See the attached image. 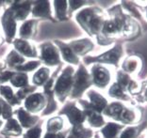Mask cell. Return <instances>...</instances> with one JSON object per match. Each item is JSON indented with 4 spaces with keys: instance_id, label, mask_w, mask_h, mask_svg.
I'll return each mask as SVG.
<instances>
[{
    "instance_id": "obj_2",
    "label": "cell",
    "mask_w": 147,
    "mask_h": 138,
    "mask_svg": "<svg viewBox=\"0 0 147 138\" xmlns=\"http://www.w3.org/2000/svg\"><path fill=\"white\" fill-rule=\"evenodd\" d=\"M103 116L108 117L114 122L125 126L136 125L142 121L143 111L135 103H126L114 100L109 103L103 112Z\"/></svg>"
},
{
    "instance_id": "obj_26",
    "label": "cell",
    "mask_w": 147,
    "mask_h": 138,
    "mask_svg": "<svg viewBox=\"0 0 147 138\" xmlns=\"http://www.w3.org/2000/svg\"><path fill=\"white\" fill-rule=\"evenodd\" d=\"M33 15L38 17L50 18V8L48 2H39L33 8Z\"/></svg>"
},
{
    "instance_id": "obj_32",
    "label": "cell",
    "mask_w": 147,
    "mask_h": 138,
    "mask_svg": "<svg viewBox=\"0 0 147 138\" xmlns=\"http://www.w3.org/2000/svg\"><path fill=\"white\" fill-rule=\"evenodd\" d=\"M11 83L16 87L28 85V75L26 73H15L11 77Z\"/></svg>"
},
{
    "instance_id": "obj_17",
    "label": "cell",
    "mask_w": 147,
    "mask_h": 138,
    "mask_svg": "<svg viewBox=\"0 0 147 138\" xmlns=\"http://www.w3.org/2000/svg\"><path fill=\"white\" fill-rule=\"evenodd\" d=\"M125 127V126L123 124L110 121V122H107L101 128L99 133L101 135V138H119L120 133Z\"/></svg>"
},
{
    "instance_id": "obj_18",
    "label": "cell",
    "mask_w": 147,
    "mask_h": 138,
    "mask_svg": "<svg viewBox=\"0 0 147 138\" xmlns=\"http://www.w3.org/2000/svg\"><path fill=\"white\" fill-rule=\"evenodd\" d=\"M84 110L85 116H86V121L88 122L89 126L92 128H101L107 123L105 120V117L103 114L96 112L94 110L92 109H83Z\"/></svg>"
},
{
    "instance_id": "obj_9",
    "label": "cell",
    "mask_w": 147,
    "mask_h": 138,
    "mask_svg": "<svg viewBox=\"0 0 147 138\" xmlns=\"http://www.w3.org/2000/svg\"><path fill=\"white\" fill-rule=\"evenodd\" d=\"M91 76L92 85L100 89L107 88L110 85L112 79L109 70L101 64H93L91 69Z\"/></svg>"
},
{
    "instance_id": "obj_36",
    "label": "cell",
    "mask_w": 147,
    "mask_h": 138,
    "mask_svg": "<svg viewBox=\"0 0 147 138\" xmlns=\"http://www.w3.org/2000/svg\"><path fill=\"white\" fill-rule=\"evenodd\" d=\"M39 64H40L39 61H30V62L25 64L24 66L20 67V68H18V69L19 70H32L33 69L37 68Z\"/></svg>"
},
{
    "instance_id": "obj_38",
    "label": "cell",
    "mask_w": 147,
    "mask_h": 138,
    "mask_svg": "<svg viewBox=\"0 0 147 138\" xmlns=\"http://www.w3.org/2000/svg\"><path fill=\"white\" fill-rule=\"evenodd\" d=\"M45 138H64V135L63 134H61L59 133H46V135L45 136Z\"/></svg>"
},
{
    "instance_id": "obj_29",
    "label": "cell",
    "mask_w": 147,
    "mask_h": 138,
    "mask_svg": "<svg viewBox=\"0 0 147 138\" xmlns=\"http://www.w3.org/2000/svg\"><path fill=\"white\" fill-rule=\"evenodd\" d=\"M29 8L30 6L28 4H25V5H18L13 7L11 11L13 13V16H14L15 20H24L26 19V17L28 16V12H29Z\"/></svg>"
},
{
    "instance_id": "obj_35",
    "label": "cell",
    "mask_w": 147,
    "mask_h": 138,
    "mask_svg": "<svg viewBox=\"0 0 147 138\" xmlns=\"http://www.w3.org/2000/svg\"><path fill=\"white\" fill-rule=\"evenodd\" d=\"M42 131L40 127H34L26 133L25 138H41Z\"/></svg>"
},
{
    "instance_id": "obj_1",
    "label": "cell",
    "mask_w": 147,
    "mask_h": 138,
    "mask_svg": "<svg viewBox=\"0 0 147 138\" xmlns=\"http://www.w3.org/2000/svg\"><path fill=\"white\" fill-rule=\"evenodd\" d=\"M107 15L101 35L97 39L99 44L109 45L118 39L133 40L141 35V25L126 14L120 4L109 9Z\"/></svg>"
},
{
    "instance_id": "obj_24",
    "label": "cell",
    "mask_w": 147,
    "mask_h": 138,
    "mask_svg": "<svg viewBox=\"0 0 147 138\" xmlns=\"http://www.w3.org/2000/svg\"><path fill=\"white\" fill-rule=\"evenodd\" d=\"M18 121L21 123V125L23 127H26V128H30L33 127V125L36 123L37 121V117L34 116H31L30 114L26 111L20 109L18 112Z\"/></svg>"
},
{
    "instance_id": "obj_13",
    "label": "cell",
    "mask_w": 147,
    "mask_h": 138,
    "mask_svg": "<svg viewBox=\"0 0 147 138\" xmlns=\"http://www.w3.org/2000/svg\"><path fill=\"white\" fill-rule=\"evenodd\" d=\"M41 58L43 62L50 66H54L59 63L58 48L52 43H45L41 46Z\"/></svg>"
},
{
    "instance_id": "obj_10",
    "label": "cell",
    "mask_w": 147,
    "mask_h": 138,
    "mask_svg": "<svg viewBox=\"0 0 147 138\" xmlns=\"http://www.w3.org/2000/svg\"><path fill=\"white\" fill-rule=\"evenodd\" d=\"M143 59L140 55H131L123 58L121 63V70L128 75L134 77L142 72Z\"/></svg>"
},
{
    "instance_id": "obj_8",
    "label": "cell",
    "mask_w": 147,
    "mask_h": 138,
    "mask_svg": "<svg viewBox=\"0 0 147 138\" xmlns=\"http://www.w3.org/2000/svg\"><path fill=\"white\" fill-rule=\"evenodd\" d=\"M116 83H118L123 89L131 97L141 95L142 91V84L134 77L123 72L122 70H119L116 73Z\"/></svg>"
},
{
    "instance_id": "obj_11",
    "label": "cell",
    "mask_w": 147,
    "mask_h": 138,
    "mask_svg": "<svg viewBox=\"0 0 147 138\" xmlns=\"http://www.w3.org/2000/svg\"><path fill=\"white\" fill-rule=\"evenodd\" d=\"M120 5H121L123 11L126 14H128L130 17L135 19L139 23H147L144 17L143 8L142 6H139V4L136 1H122L120 3Z\"/></svg>"
},
{
    "instance_id": "obj_3",
    "label": "cell",
    "mask_w": 147,
    "mask_h": 138,
    "mask_svg": "<svg viewBox=\"0 0 147 138\" xmlns=\"http://www.w3.org/2000/svg\"><path fill=\"white\" fill-rule=\"evenodd\" d=\"M76 21L80 26L91 37L99 38L101 35L103 25L108 15L99 7H87L81 9L76 16Z\"/></svg>"
},
{
    "instance_id": "obj_28",
    "label": "cell",
    "mask_w": 147,
    "mask_h": 138,
    "mask_svg": "<svg viewBox=\"0 0 147 138\" xmlns=\"http://www.w3.org/2000/svg\"><path fill=\"white\" fill-rule=\"evenodd\" d=\"M50 75V70L47 68H42L33 75V84L37 86H41L47 82Z\"/></svg>"
},
{
    "instance_id": "obj_33",
    "label": "cell",
    "mask_w": 147,
    "mask_h": 138,
    "mask_svg": "<svg viewBox=\"0 0 147 138\" xmlns=\"http://www.w3.org/2000/svg\"><path fill=\"white\" fill-rule=\"evenodd\" d=\"M8 59V64L11 67H16V66H21V64L24 62V58L20 55L18 52L11 51L9 53V56L7 58Z\"/></svg>"
},
{
    "instance_id": "obj_19",
    "label": "cell",
    "mask_w": 147,
    "mask_h": 138,
    "mask_svg": "<svg viewBox=\"0 0 147 138\" xmlns=\"http://www.w3.org/2000/svg\"><path fill=\"white\" fill-rule=\"evenodd\" d=\"M2 25L5 30V34L7 38L11 39L14 37L15 31H16V23L15 18L13 16V13L11 9L7 11L2 18Z\"/></svg>"
},
{
    "instance_id": "obj_16",
    "label": "cell",
    "mask_w": 147,
    "mask_h": 138,
    "mask_svg": "<svg viewBox=\"0 0 147 138\" xmlns=\"http://www.w3.org/2000/svg\"><path fill=\"white\" fill-rule=\"evenodd\" d=\"M108 94L110 98L114 99L118 102H126V103H132L133 102V98L129 94L125 91L123 87L119 85L118 83H112L111 86H109Z\"/></svg>"
},
{
    "instance_id": "obj_30",
    "label": "cell",
    "mask_w": 147,
    "mask_h": 138,
    "mask_svg": "<svg viewBox=\"0 0 147 138\" xmlns=\"http://www.w3.org/2000/svg\"><path fill=\"white\" fill-rule=\"evenodd\" d=\"M63 128V119L61 117H52L47 122V130L50 133H57Z\"/></svg>"
},
{
    "instance_id": "obj_40",
    "label": "cell",
    "mask_w": 147,
    "mask_h": 138,
    "mask_svg": "<svg viewBox=\"0 0 147 138\" xmlns=\"http://www.w3.org/2000/svg\"><path fill=\"white\" fill-rule=\"evenodd\" d=\"M142 86H147V79H146V80H144V81H142Z\"/></svg>"
},
{
    "instance_id": "obj_14",
    "label": "cell",
    "mask_w": 147,
    "mask_h": 138,
    "mask_svg": "<svg viewBox=\"0 0 147 138\" xmlns=\"http://www.w3.org/2000/svg\"><path fill=\"white\" fill-rule=\"evenodd\" d=\"M68 45L71 47L74 53L78 56H86L87 54L92 52L93 48H94V43L91 39L88 38L75 40V42H72Z\"/></svg>"
},
{
    "instance_id": "obj_4",
    "label": "cell",
    "mask_w": 147,
    "mask_h": 138,
    "mask_svg": "<svg viewBox=\"0 0 147 138\" xmlns=\"http://www.w3.org/2000/svg\"><path fill=\"white\" fill-rule=\"evenodd\" d=\"M125 56V49L122 42H117L113 45L109 50L96 56H86L84 58V62L89 64H108L111 65L115 68L121 66L123 58Z\"/></svg>"
},
{
    "instance_id": "obj_34",
    "label": "cell",
    "mask_w": 147,
    "mask_h": 138,
    "mask_svg": "<svg viewBox=\"0 0 147 138\" xmlns=\"http://www.w3.org/2000/svg\"><path fill=\"white\" fill-rule=\"evenodd\" d=\"M0 90H1V93H2L3 97H5V99L7 100H9L11 103L12 102V103L16 104L18 102L16 97L13 95L12 89L9 86H1V87H0Z\"/></svg>"
},
{
    "instance_id": "obj_22",
    "label": "cell",
    "mask_w": 147,
    "mask_h": 138,
    "mask_svg": "<svg viewBox=\"0 0 147 138\" xmlns=\"http://www.w3.org/2000/svg\"><path fill=\"white\" fill-rule=\"evenodd\" d=\"M59 48H61V52L62 54V58H64L66 61L69 62L73 65H78L79 64V58L76 55L74 51L71 49L68 44H64V43H58Z\"/></svg>"
},
{
    "instance_id": "obj_15",
    "label": "cell",
    "mask_w": 147,
    "mask_h": 138,
    "mask_svg": "<svg viewBox=\"0 0 147 138\" xmlns=\"http://www.w3.org/2000/svg\"><path fill=\"white\" fill-rule=\"evenodd\" d=\"M46 104L45 97L41 93L32 94L25 100V106L26 110L30 113H36L41 111Z\"/></svg>"
},
{
    "instance_id": "obj_20",
    "label": "cell",
    "mask_w": 147,
    "mask_h": 138,
    "mask_svg": "<svg viewBox=\"0 0 147 138\" xmlns=\"http://www.w3.org/2000/svg\"><path fill=\"white\" fill-rule=\"evenodd\" d=\"M146 122H142L136 125L125 126L120 133L119 138H140L142 132L146 129Z\"/></svg>"
},
{
    "instance_id": "obj_27",
    "label": "cell",
    "mask_w": 147,
    "mask_h": 138,
    "mask_svg": "<svg viewBox=\"0 0 147 138\" xmlns=\"http://www.w3.org/2000/svg\"><path fill=\"white\" fill-rule=\"evenodd\" d=\"M4 133L7 134H12V135H18L22 133V128L21 124L19 123V121L13 119H9V121L6 124Z\"/></svg>"
},
{
    "instance_id": "obj_37",
    "label": "cell",
    "mask_w": 147,
    "mask_h": 138,
    "mask_svg": "<svg viewBox=\"0 0 147 138\" xmlns=\"http://www.w3.org/2000/svg\"><path fill=\"white\" fill-rule=\"evenodd\" d=\"M139 102H147V86H142V91L140 95Z\"/></svg>"
},
{
    "instance_id": "obj_39",
    "label": "cell",
    "mask_w": 147,
    "mask_h": 138,
    "mask_svg": "<svg viewBox=\"0 0 147 138\" xmlns=\"http://www.w3.org/2000/svg\"><path fill=\"white\" fill-rule=\"evenodd\" d=\"M142 8H143V12H144V17H145V20L147 22V5L144 6V7H142Z\"/></svg>"
},
{
    "instance_id": "obj_5",
    "label": "cell",
    "mask_w": 147,
    "mask_h": 138,
    "mask_svg": "<svg viewBox=\"0 0 147 138\" xmlns=\"http://www.w3.org/2000/svg\"><path fill=\"white\" fill-rule=\"evenodd\" d=\"M92 86L91 73L88 72L86 67L80 64L78 70L74 74V84L71 95L73 98H79L82 94L87 91Z\"/></svg>"
},
{
    "instance_id": "obj_31",
    "label": "cell",
    "mask_w": 147,
    "mask_h": 138,
    "mask_svg": "<svg viewBox=\"0 0 147 138\" xmlns=\"http://www.w3.org/2000/svg\"><path fill=\"white\" fill-rule=\"evenodd\" d=\"M55 9H56V15L57 17L61 20L66 19L67 14V2L66 1H56L55 2Z\"/></svg>"
},
{
    "instance_id": "obj_21",
    "label": "cell",
    "mask_w": 147,
    "mask_h": 138,
    "mask_svg": "<svg viewBox=\"0 0 147 138\" xmlns=\"http://www.w3.org/2000/svg\"><path fill=\"white\" fill-rule=\"evenodd\" d=\"M14 45L17 49L19 54L29 56V58H34L37 56V52L35 50V47L33 46L30 42H28L26 40H15Z\"/></svg>"
},
{
    "instance_id": "obj_7",
    "label": "cell",
    "mask_w": 147,
    "mask_h": 138,
    "mask_svg": "<svg viewBox=\"0 0 147 138\" xmlns=\"http://www.w3.org/2000/svg\"><path fill=\"white\" fill-rule=\"evenodd\" d=\"M74 69L72 66L66 67L61 75L57 80L55 86L56 95L59 99H64L66 96L72 92L74 84Z\"/></svg>"
},
{
    "instance_id": "obj_12",
    "label": "cell",
    "mask_w": 147,
    "mask_h": 138,
    "mask_svg": "<svg viewBox=\"0 0 147 138\" xmlns=\"http://www.w3.org/2000/svg\"><path fill=\"white\" fill-rule=\"evenodd\" d=\"M63 113L67 116L68 119L70 120L71 124H73V126L83 125V123L86 121L84 110L80 109L75 103L69 104L66 106V108L63 110Z\"/></svg>"
},
{
    "instance_id": "obj_6",
    "label": "cell",
    "mask_w": 147,
    "mask_h": 138,
    "mask_svg": "<svg viewBox=\"0 0 147 138\" xmlns=\"http://www.w3.org/2000/svg\"><path fill=\"white\" fill-rule=\"evenodd\" d=\"M86 96L88 100H80V105L82 109H92L96 112L103 114L104 110L109 105V102L101 93L94 89H89L86 92Z\"/></svg>"
},
{
    "instance_id": "obj_23",
    "label": "cell",
    "mask_w": 147,
    "mask_h": 138,
    "mask_svg": "<svg viewBox=\"0 0 147 138\" xmlns=\"http://www.w3.org/2000/svg\"><path fill=\"white\" fill-rule=\"evenodd\" d=\"M93 136V132L84 125L74 126L69 133L68 138H92Z\"/></svg>"
},
{
    "instance_id": "obj_25",
    "label": "cell",
    "mask_w": 147,
    "mask_h": 138,
    "mask_svg": "<svg viewBox=\"0 0 147 138\" xmlns=\"http://www.w3.org/2000/svg\"><path fill=\"white\" fill-rule=\"evenodd\" d=\"M35 27H36V22L34 20H29V21L23 23V25L20 28L19 34L22 38L29 39L35 33Z\"/></svg>"
}]
</instances>
